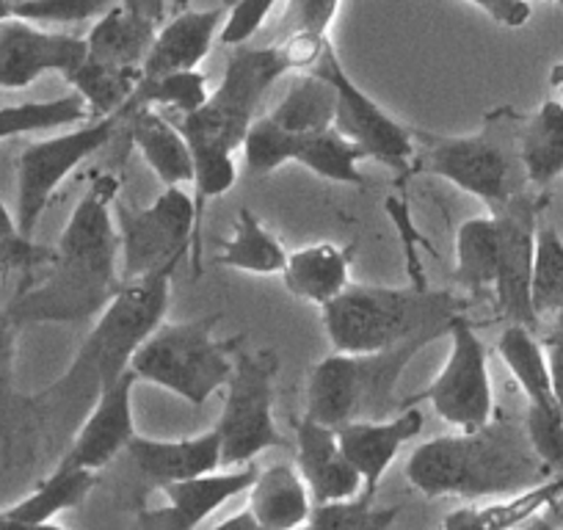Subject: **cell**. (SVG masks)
Masks as SVG:
<instances>
[{"label":"cell","instance_id":"12","mask_svg":"<svg viewBox=\"0 0 563 530\" xmlns=\"http://www.w3.org/2000/svg\"><path fill=\"white\" fill-rule=\"evenodd\" d=\"M448 360L429 387L404 401V407L429 401L434 412L456 431L484 429L495 418V387L489 376V349L464 312L451 318L448 327Z\"/></svg>","mask_w":563,"mask_h":530},{"label":"cell","instance_id":"40","mask_svg":"<svg viewBox=\"0 0 563 530\" xmlns=\"http://www.w3.org/2000/svg\"><path fill=\"white\" fill-rule=\"evenodd\" d=\"M525 431H528V440L533 445L536 456L547 467L563 470V412H547V409L528 407Z\"/></svg>","mask_w":563,"mask_h":530},{"label":"cell","instance_id":"6","mask_svg":"<svg viewBox=\"0 0 563 530\" xmlns=\"http://www.w3.org/2000/svg\"><path fill=\"white\" fill-rule=\"evenodd\" d=\"M508 119L511 113L500 108L473 136H434L415 130V161H420V169L481 199L489 210L500 208L528 188L519 161V139L511 136Z\"/></svg>","mask_w":563,"mask_h":530},{"label":"cell","instance_id":"21","mask_svg":"<svg viewBox=\"0 0 563 530\" xmlns=\"http://www.w3.org/2000/svg\"><path fill=\"white\" fill-rule=\"evenodd\" d=\"M130 459L139 473L155 486L172 481L197 478L221 467V437L210 429L205 434L186 437V440H144L135 434L128 445Z\"/></svg>","mask_w":563,"mask_h":530},{"label":"cell","instance_id":"17","mask_svg":"<svg viewBox=\"0 0 563 530\" xmlns=\"http://www.w3.org/2000/svg\"><path fill=\"white\" fill-rule=\"evenodd\" d=\"M257 478V464H238V467H224V473L197 475V478L172 481V484L158 486L164 492V508L155 511H141V528H158V530H191L202 525L210 514L219 511L221 506L238 495H246Z\"/></svg>","mask_w":563,"mask_h":530},{"label":"cell","instance_id":"44","mask_svg":"<svg viewBox=\"0 0 563 530\" xmlns=\"http://www.w3.org/2000/svg\"><path fill=\"white\" fill-rule=\"evenodd\" d=\"M467 3L478 7L492 23L503 25V29H522L533 14L528 0H467Z\"/></svg>","mask_w":563,"mask_h":530},{"label":"cell","instance_id":"19","mask_svg":"<svg viewBox=\"0 0 563 530\" xmlns=\"http://www.w3.org/2000/svg\"><path fill=\"white\" fill-rule=\"evenodd\" d=\"M296 470L305 478L312 500H345L362 492V475L343 453L338 431L307 418L296 423Z\"/></svg>","mask_w":563,"mask_h":530},{"label":"cell","instance_id":"34","mask_svg":"<svg viewBox=\"0 0 563 530\" xmlns=\"http://www.w3.org/2000/svg\"><path fill=\"white\" fill-rule=\"evenodd\" d=\"M64 80L84 97L91 117H108V113H122L124 102L141 80V69L108 67L86 53L84 64H78Z\"/></svg>","mask_w":563,"mask_h":530},{"label":"cell","instance_id":"52","mask_svg":"<svg viewBox=\"0 0 563 530\" xmlns=\"http://www.w3.org/2000/svg\"><path fill=\"white\" fill-rule=\"evenodd\" d=\"M550 3H558V7H563V0H550Z\"/></svg>","mask_w":563,"mask_h":530},{"label":"cell","instance_id":"42","mask_svg":"<svg viewBox=\"0 0 563 530\" xmlns=\"http://www.w3.org/2000/svg\"><path fill=\"white\" fill-rule=\"evenodd\" d=\"M338 9L340 0H288V9L282 14L285 36H332V23L338 18Z\"/></svg>","mask_w":563,"mask_h":530},{"label":"cell","instance_id":"43","mask_svg":"<svg viewBox=\"0 0 563 530\" xmlns=\"http://www.w3.org/2000/svg\"><path fill=\"white\" fill-rule=\"evenodd\" d=\"M20 323L9 310H0V407L9 401L14 384V356H18Z\"/></svg>","mask_w":563,"mask_h":530},{"label":"cell","instance_id":"11","mask_svg":"<svg viewBox=\"0 0 563 530\" xmlns=\"http://www.w3.org/2000/svg\"><path fill=\"white\" fill-rule=\"evenodd\" d=\"M124 122L122 113L108 117H91L75 124L67 133L42 139L29 144L18 158V230L20 235L34 241L40 219L45 216L47 205L56 197L62 183L78 169L84 161L100 153L113 139L119 124Z\"/></svg>","mask_w":563,"mask_h":530},{"label":"cell","instance_id":"8","mask_svg":"<svg viewBox=\"0 0 563 530\" xmlns=\"http://www.w3.org/2000/svg\"><path fill=\"white\" fill-rule=\"evenodd\" d=\"M294 73L288 51L282 42L265 47L238 45L227 62L219 89L199 111L175 119L188 144H219L235 153L243 144L249 124L260 113V102L271 86Z\"/></svg>","mask_w":563,"mask_h":530},{"label":"cell","instance_id":"20","mask_svg":"<svg viewBox=\"0 0 563 530\" xmlns=\"http://www.w3.org/2000/svg\"><path fill=\"white\" fill-rule=\"evenodd\" d=\"M221 23H224V7L188 9L169 23L158 25L147 58L141 64V78H158L177 69L199 67L208 58Z\"/></svg>","mask_w":563,"mask_h":530},{"label":"cell","instance_id":"30","mask_svg":"<svg viewBox=\"0 0 563 530\" xmlns=\"http://www.w3.org/2000/svg\"><path fill=\"white\" fill-rule=\"evenodd\" d=\"M216 263L235 272L271 277V274H282L288 263V252L252 210L241 208L235 213V235L224 243Z\"/></svg>","mask_w":563,"mask_h":530},{"label":"cell","instance_id":"51","mask_svg":"<svg viewBox=\"0 0 563 530\" xmlns=\"http://www.w3.org/2000/svg\"><path fill=\"white\" fill-rule=\"evenodd\" d=\"M0 525H7V517H3V508H0Z\"/></svg>","mask_w":563,"mask_h":530},{"label":"cell","instance_id":"24","mask_svg":"<svg viewBox=\"0 0 563 530\" xmlns=\"http://www.w3.org/2000/svg\"><path fill=\"white\" fill-rule=\"evenodd\" d=\"M249 511L260 530H294L310 522L312 495L294 464H271L257 470L249 489Z\"/></svg>","mask_w":563,"mask_h":530},{"label":"cell","instance_id":"1","mask_svg":"<svg viewBox=\"0 0 563 530\" xmlns=\"http://www.w3.org/2000/svg\"><path fill=\"white\" fill-rule=\"evenodd\" d=\"M119 183L95 175L69 213L47 274L7 307L23 323H78L97 318L124 285L119 272V230L113 219Z\"/></svg>","mask_w":563,"mask_h":530},{"label":"cell","instance_id":"29","mask_svg":"<svg viewBox=\"0 0 563 530\" xmlns=\"http://www.w3.org/2000/svg\"><path fill=\"white\" fill-rule=\"evenodd\" d=\"M334 111H338L334 86L323 75L305 69L290 80L288 91L271 108L268 117L294 136H307V133L332 128Z\"/></svg>","mask_w":563,"mask_h":530},{"label":"cell","instance_id":"36","mask_svg":"<svg viewBox=\"0 0 563 530\" xmlns=\"http://www.w3.org/2000/svg\"><path fill=\"white\" fill-rule=\"evenodd\" d=\"M530 299L539 321L563 310V238L552 224H539L536 230Z\"/></svg>","mask_w":563,"mask_h":530},{"label":"cell","instance_id":"38","mask_svg":"<svg viewBox=\"0 0 563 530\" xmlns=\"http://www.w3.org/2000/svg\"><path fill=\"white\" fill-rule=\"evenodd\" d=\"M398 508H378L376 500L354 495L345 500L318 503L310 514V528L334 530H384L395 522Z\"/></svg>","mask_w":563,"mask_h":530},{"label":"cell","instance_id":"14","mask_svg":"<svg viewBox=\"0 0 563 530\" xmlns=\"http://www.w3.org/2000/svg\"><path fill=\"white\" fill-rule=\"evenodd\" d=\"M539 208L533 194L525 188L500 208L489 210L497 224V241H500V263H497L495 296L500 316L508 323H525L536 329L533 299H530V277H533V252L536 230H539Z\"/></svg>","mask_w":563,"mask_h":530},{"label":"cell","instance_id":"46","mask_svg":"<svg viewBox=\"0 0 563 530\" xmlns=\"http://www.w3.org/2000/svg\"><path fill=\"white\" fill-rule=\"evenodd\" d=\"M130 12L141 14V18L153 20V23H164L166 18V0H122Z\"/></svg>","mask_w":563,"mask_h":530},{"label":"cell","instance_id":"16","mask_svg":"<svg viewBox=\"0 0 563 530\" xmlns=\"http://www.w3.org/2000/svg\"><path fill=\"white\" fill-rule=\"evenodd\" d=\"M139 384L133 371H124L113 384L102 387L95 398L89 418L75 434L73 445L64 453V467H84L100 473L122 451H128L135 437L133 389Z\"/></svg>","mask_w":563,"mask_h":530},{"label":"cell","instance_id":"45","mask_svg":"<svg viewBox=\"0 0 563 530\" xmlns=\"http://www.w3.org/2000/svg\"><path fill=\"white\" fill-rule=\"evenodd\" d=\"M552 318H555V323H552L550 334L544 338V351H547V362H550L552 387H555L558 404H561L563 409V310Z\"/></svg>","mask_w":563,"mask_h":530},{"label":"cell","instance_id":"53","mask_svg":"<svg viewBox=\"0 0 563 530\" xmlns=\"http://www.w3.org/2000/svg\"><path fill=\"white\" fill-rule=\"evenodd\" d=\"M12 3H23V0H12Z\"/></svg>","mask_w":563,"mask_h":530},{"label":"cell","instance_id":"18","mask_svg":"<svg viewBox=\"0 0 563 530\" xmlns=\"http://www.w3.org/2000/svg\"><path fill=\"white\" fill-rule=\"evenodd\" d=\"M426 418L415 404L395 412L384 420H351L338 426V440L349 462L362 475V497L376 500V492L382 478L387 475L389 464L400 453L406 442H415L420 437Z\"/></svg>","mask_w":563,"mask_h":530},{"label":"cell","instance_id":"7","mask_svg":"<svg viewBox=\"0 0 563 530\" xmlns=\"http://www.w3.org/2000/svg\"><path fill=\"white\" fill-rule=\"evenodd\" d=\"M219 316L197 321L161 323L130 360L139 382L175 393L194 409H202L216 389L232 376L238 340L216 338Z\"/></svg>","mask_w":563,"mask_h":530},{"label":"cell","instance_id":"2","mask_svg":"<svg viewBox=\"0 0 563 530\" xmlns=\"http://www.w3.org/2000/svg\"><path fill=\"white\" fill-rule=\"evenodd\" d=\"M547 464L525 426L495 415L484 429L422 442L406 462V481L426 497H486L530 489Z\"/></svg>","mask_w":563,"mask_h":530},{"label":"cell","instance_id":"25","mask_svg":"<svg viewBox=\"0 0 563 530\" xmlns=\"http://www.w3.org/2000/svg\"><path fill=\"white\" fill-rule=\"evenodd\" d=\"M155 31H158V23L130 12L119 0L117 7L97 18L86 36V45H89V56L95 62L108 64V67L141 69L155 40Z\"/></svg>","mask_w":563,"mask_h":530},{"label":"cell","instance_id":"48","mask_svg":"<svg viewBox=\"0 0 563 530\" xmlns=\"http://www.w3.org/2000/svg\"><path fill=\"white\" fill-rule=\"evenodd\" d=\"M219 528H246V530H260V525H257V519L252 517V511H249V508H243V511H241V514H235V517L221 519Z\"/></svg>","mask_w":563,"mask_h":530},{"label":"cell","instance_id":"10","mask_svg":"<svg viewBox=\"0 0 563 530\" xmlns=\"http://www.w3.org/2000/svg\"><path fill=\"white\" fill-rule=\"evenodd\" d=\"M276 371L279 360L274 351L235 349L224 409L213 426L221 437V467L249 464L271 448H285L274 420Z\"/></svg>","mask_w":563,"mask_h":530},{"label":"cell","instance_id":"31","mask_svg":"<svg viewBox=\"0 0 563 530\" xmlns=\"http://www.w3.org/2000/svg\"><path fill=\"white\" fill-rule=\"evenodd\" d=\"M362 161H367L365 153L354 142H349L332 124V128L318 130V133L296 136L290 164H301L312 175L323 177L329 183L362 186L365 183V177L360 172Z\"/></svg>","mask_w":563,"mask_h":530},{"label":"cell","instance_id":"39","mask_svg":"<svg viewBox=\"0 0 563 530\" xmlns=\"http://www.w3.org/2000/svg\"><path fill=\"white\" fill-rule=\"evenodd\" d=\"M119 0H23L14 3V18L36 25H78L102 18Z\"/></svg>","mask_w":563,"mask_h":530},{"label":"cell","instance_id":"3","mask_svg":"<svg viewBox=\"0 0 563 530\" xmlns=\"http://www.w3.org/2000/svg\"><path fill=\"white\" fill-rule=\"evenodd\" d=\"M464 307L467 301L451 290L349 285L321 310L334 351L371 354L420 332H440L448 338L451 318Z\"/></svg>","mask_w":563,"mask_h":530},{"label":"cell","instance_id":"50","mask_svg":"<svg viewBox=\"0 0 563 530\" xmlns=\"http://www.w3.org/2000/svg\"><path fill=\"white\" fill-rule=\"evenodd\" d=\"M12 18H14L12 0H0V23H3V20H12Z\"/></svg>","mask_w":563,"mask_h":530},{"label":"cell","instance_id":"28","mask_svg":"<svg viewBox=\"0 0 563 530\" xmlns=\"http://www.w3.org/2000/svg\"><path fill=\"white\" fill-rule=\"evenodd\" d=\"M519 161L528 186L547 188L563 175V102L547 100L519 133Z\"/></svg>","mask_w":563,"mask_h":530},{"label":"cell","instance_id":"26","mask_svg":"<svg viewBox=\"0 0 563 530\" xmlns=\"http://www.w3.org/2000/svg\"><path fill=\"white\" fill-rule=\"evenodd\" d=\"M536 329L525 323H508L497 340V354L506 362L511 376L517 378L519 389L528 398V407L547 409V412H563L558 404L555 387H552L550 362H547L544 343L536 338Z\"/></svg>","mask_w":563,"mask_h":530},{"label":"cell","instance_id":"37","mask_svg":"<svg viewBox=\"0 0 563 530\" xmlns=\"http://www.w3.org/2000/svg\"><path fill=\"white\" fill-rule=\"evenodd\" d=\"M294 144H296L294 133L279 128L268 113H263V117L257 113L254 122L249 124L241 150H243V158H246L249 172L265 177L271 175V172L279 169V166L290 164V158H294Z\"/></svg>","mask_w":563,"mask_h":530},{"label":"cell","instance_id":"23","mask_svg":"<svg viewBox=\"0 0 563 530\" xmlns=\"http://www.w3.org/2000/svg\"><path fill=\"white\" fill-rule=\"evenodd\" d=\"M282 285L307 305L327 307L351 285V252L338 243H312L288 254Z\"/></svg>","mask_w":563,"mask_h":530},{"label":"cell","instance_id":"27","mask_svg":"<svg viewBox=\"0 0 563 530\" xmlns=\"http://www.w3.org/2000/svg\"><path fill=\"white\" fill-rule=\"evenodd\" d=\"M95 484V470L64 467V464H58L29 497L18 500L14 506L3 508V517H7V525H20V528L51 525L56 514L80 506L91 495Z\"/></svg>","mask_w":563,"mask_h":530},{"label":"cell","instance_id":"32","mask_svg":"<svg viewBox=\"0 0 563 530\" xmlns=\"http://www.w3.org/2000/svg\"><path fill=\"white\" fill-rule=\"evenodd\" d=\"M500 241L495 216H475L462 221L456 232V283L473 290H495Z\"/></svg>","mask_w":563,"mask_h":530},{"label":"cell","instance_id":"5","mask_svg":"<svg viewBox=\"0 0 563 530\" xmlns=\"http://www.w3.org/2000/svg\"><path fill=\"white\" fill-rule=\"evenodd\" d=\"M177 265H166L141 279H130L97 316L95 329L80 345L67 376L53 384L51 393L95 395L130 371L139 345L164 323L172 299V277Z\"/></svg>","mask_w":563,"mask_h":530},{"label":"cell","instance_id":"15","mask_svg":"<svg viewBox=\"0 0 563 530\" xmlns=\"http://www.w3.org/2000/svg\"><path fill=\"white\" fill-rule=\"evenodd\" d=\"M89 45L80 36L45 31L29 20H3L0 23V89L20 91L47 73L67 78L84 64Z\"/></svg>","mask_w":563,"mask_h":530},{"label":"cell","instance_id":"47","mask_svg":"<svg viewBox=\"0 0 563 530\" xmlns=\"http://www.w3.org/2000/svg\"><path fill=\"white\" fill-rule=\"evenodd\" d=\"M12 238H20L18 219L9 213V208L0 202V241H12Z\"/></svg>","mask_w":563,"mask_h":530},{"label":"cell","instance_id":"4","mask_svg":"<svg viewBox=\"0 0 563 530\" xmlns=\"http://www.w3.org/2000/svg\"><path fill=\"white\" fill-rule=\"evenodd\" d=\"M437 338L440 332H420L384 351L371 354H334L323 356L310 371L307 382V418L323 426L351 423V420H384L404 409L398 401L400 373L411 360Z\"/></svg>","mask_w":563,"mask_h":530},{"label":"cell","instance_id":"13","mask_svg":"<svg viewBox=\"0 0 563 530\" xmlns=\"http://www.w3.org/2000/svg\"><path fill=\"white\" fill-rule=\"evenodd\" d=\"M312 73L323 75L338 91V111H334V128L343 133L349 142L365 153L367 161L387 166V169L406 175L415 166L417 144L415 128L400 124L393 113L384 111L365 89L356 86L349 69L340 62L334 42L329 40L321 58L312 64Z\"/></svg>","mask_w":563,"mask_h":530},{"label":"cell","instance_id":"41","mask_svg":"<svg viewBox=\"0 0 563 530\" xmlns=\"http://www.w3.org/2000/svg\"><path fill=\"white\" fill-rule=\"evenodd\" d=\"M279 0H238L235 7L224 14L219 42L227 47L246 45L257 36V31L268 23L271 12Z\"/></svg>","mask_w":563,"mask_h":530},{"label":"cell","instance_id":"33","mask_svg":"<svg viewBox=\"0 0 563 530\" xmlns=\"http://www.w3.org/2000/svg\"><path fill=\"white\" fill-rule=\"evenodd\" d=\"M91 119L89 106L78 91L56 97V100L20 102L0 108V142L25 136V133H47V130L75 128Z\"/></svg>","mask_w":563,"mask_h":530},{"label":"cell","instance_id":"9","mask_svg":"<svg viewBox=\"0 0 563 530\" xmlns=\"http://www.w3.org/2000/svg\"><path fill=\"white\" fill-rule=\"evenodd\" d=\"M113 219L119 230V272L124 283L180 265L194 246V265H199V227L194 197L183 186L164 188L150 208H135L117 197Z\"/></svg>","mask_w":563,"mask_h":530},{"label":"cell","instance_id":"22","mask_svg":"<svg viewBox=\"0 0 563 530\" xmlns=\"http://www.w3.org/2000/svg\"><path fill=\"white\" fill-rule=\"evenodd\" d=\"M130 142L158 175L164 188L188 186L194 180V155L188 139L177 128L175 119L164 117L153 106H141L124 113Z\"/></svg>","mask_w":563,"mask_h":530},{"label":"cell","instance_id":"49","mask_svg":"<svg viewBox=\"0 0 563 530\" xmlns=\"http://www.w3.org/2000/svg\"><path fill=\"white\" fill-rule=\"evenodd\" d=\"M550 86L558 91V95L563 97V62L552 64V69H550Z\"/></svg>","mask_w":563,"mask_h":530},{"label":"cell","instance_id":"35","mask_svg":"<svg viewBox=\"0 0 563 530\" xmlns=\"http://www.w3.org/2000/svg\"><path fill=\"white\" fill-rule=\"evenodd\" d=\"M208 75L202 69H177V73L158 75V78H141L130 100L124 102L122 117L141 106L169 108V111H177L183 117V113L199 111L208 102Z\"/></svg>","mask_w":563,"mask_h":530}]
</instances>
